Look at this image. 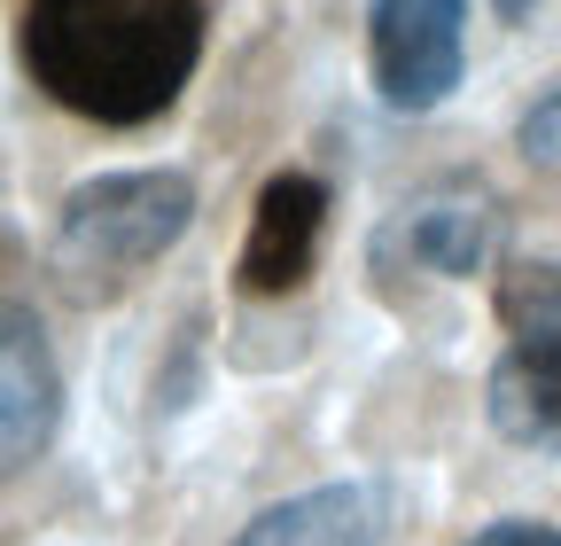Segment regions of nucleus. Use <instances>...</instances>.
Returning <instances> with one entry per match:
<instances>
[{"mask_svg":"<svg viewBox=\"0 0 561 546\" xmlns=\"http://www.w3.org/2000/svg\"><path fill=\"white\" fill-rule=\"evenodd\" d=\"M382 531H390V500L375 485H312L250 515L227 546H382Z\"/></svg>","mask_w":561,"mask_h":546,"instance_id":"8","label":"nucleus"},{"mask_svg":"<svg viewBox=\"0 0 561 546\" xmlns=\"http://www.w3.org/2000/svg\"><path fill=\"white\" fill-rule=\"evenodd\" d=\"M187 227H195V180L187 172H172V164L102 172V180H79L62 195L47 265L79 297H102V289H125L133 273H149Z\"/></svg>","mask_w":561,"mask_h":546,"instance_id":"2","label":"nucleus"},{"mask_svg":"<svg viewBox=\"0 0 561 546\" xmlns=\"http://www.w3.org/2000/svg\"><path fill=\"white\" fill-rule=\"evenodd\" d=\"M55 422H62V375L47 328L16 297H0V476H24L47 453Z\"/></svg>","mask_w":561,"mask_h":546,"instance_id":"5","label":"nucleus"},{"mask_svg":"<svg viewBox=\"0 0 561 546\" xmlns=\"http://www.w3.org/2000/svg\"><path fill=\"white\" fill-rule=\"evenodd\" d=\"M375 94L398 117H430L468 71V0H375L367 9Z\"/></svg>","mask_w":561,"mask_h":546,"instance_id":"3","label":"nucleus"},{"mask_svg":"<svg viewBox=\"0 0 561 546\" xmlns=\"http://www.w3.org/2000/svg\"><path fill=\"white\" fill-rule=\"evenodd\" d=\"M515 141H523V157H530V164H561V87H546V94L523 110Z\"/></svg>","mask_w":561,"mask_h":546,"instance_id":"10","label":"nucleus"},{"mask_svg":"<svg viewBox=\"0 0 561 546\" xmlns=\"http://www.w3.org/2000/svg\"><path fill=\"white\" fill-rule=\"evenodd\" d=\"M203 55V0H24L32 79L94 125H140L180 102Z\"/></svg>","mask_w":561,"mask_h":546,"instance_id":"1","label":"nucleus"},{"mask_svg":"<svg viewBox=\"0 0 561 546\" xmlns=\"http://www.w3.org/2000/svg\"><path fill=\"white\" fill-rule=\"evenodd\" d=\"M491 9H500V16H507V24H523V16H530V9H538V0H491Z\"/></svg>","mask_w":561,"mask_h":546,"instance_id":"12","label":"nucleus"},{"mask_svg":"<svg viewBox=\"0 0 561 546\" xmlns=\"http://www.w3.org/2000/svg\"><path fill=\"white\" fill-rule=\"evenodd\" d=\"M460 546H561V523H538V515H500V523H483L476 538Z\"/></svg>","mask_w":561,"mask_h":546,"instance_id":"11","label":"nucleus"},{"mask_svg":"<svg viewBox=\"0 0 561 546\" xmlns=\"http://www.w3.org/2000/svg\"><path fill=\"white\" fill-rule=\"evenodd\" d=\"M491 250H500V212H491L483 187L413 195L405 212H390V227L375 235V258L382 265H398V273H445V282L483 273Z\"/></svg>","mask_w":561,"mask_h":546,"instance_id":"4","label":"nucleus"},{"mask_svg":"<svg viewBox=\"0 0 561 546\" xmlns=\"http://www.w3.org/2000/svg\"><path fill=\"white\" fill-rule=\"evenodd\" d=\"M328 235V187L312 172H273L257 187V212H250V242H242V289L250 297H280L297 289Z\"/></svg>","mask_w":561,"mask_h":546,"instance_id":"6","label":"nucleus"},{"mask_svg":"<svg viewBox=\"0 0 561 546\" xmlns=\"http://www.w3.org/2000/svg\"><path fill=\"white\" fill-rule=\"evenodd\" d=\"M483 406H491V430L523 453H561V328H538V335H515L500 352L483 383Z\"/></svg>","mask_w":561,"mask_h":546,"instance_id":"7","label":"nucleus"},{"mask_svg":"<svg viewBox=\"0 0 561 546\" xmlns=\"http://www.w3.org/2000/svg\"><path fill=\"white\" fill-rule=\"evenodd\" d=\"M500 320H507L515 335L561 328V265H507V282H500Z\"/></svg>","mask_w":561,"mask_h":546,"instance_id":"9","label":"nucleus"}]
</instances>
